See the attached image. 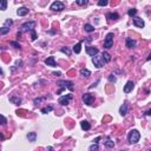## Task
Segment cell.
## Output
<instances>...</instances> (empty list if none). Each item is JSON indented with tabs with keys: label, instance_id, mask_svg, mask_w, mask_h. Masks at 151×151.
Returning a JSON list of instances; mask_svg holds the SVG:
<instances>
[{
	"label": "cell",
	"instance_id": "cell-6",
	"mask_svg": "<svg viewBox=\"0 0 151 151\" xmlns=\"http://www.w3.org/2000/svg\"><path fill=\"white\" fill-rule=\"evenodd\" d=\"M113 45V33H108L104 40V47L105 49H111Z\"/></svg>",
	"mask_w": 151,
	"mask_h": 151
},
{
	"label": "cell",
	"instance_id": "cell-41",
	"mask_svg": "<svg viewBox=\"0 0 151 151\" xmlns=\"http://www.w3.org/2000/svg\"><path fill=\"white\" fill-rule=\"evenodd\" d=\"M145 114H146V116H150V114H151V110H148V111L145 112Z\"/></svg>",
	"mask_w": 151,
	"mask_h": 151
},
{
	"label": "cell",
	"instance_id": "cell-1",
	"mask_svg": "<svg viewBox=\"0 0 151 151\" xmlns=\"http://www.w3.org/2000/svg\"><path fill=\"white\" fill-rule=\"evenodd\" d=\"M139 138H141V133H139L138 130L133 129L127 133V141H129L130 144H136L139 141Z\"/></svg>",
	"mask_w": 151,
	"mask_h": 151
},
{
	"label": "cell",
	"instance_id": "cell-7",
	"mask_svg": "<svg viewBox=\"0 0 151 151\" xmlns=\"http://www.w3.org/2000/svg\"><path fill=\"white\" fill-rule=\"evenodd\" d=\"M73 98V96L72 95H66V96H62L60 98L58 99V103L62 105H68L70 104V100Z\"/></svg>",
	"mask_w": 151,
	"mask_h": 151
},
{
	"label": "cell",
	"instance_id": "cell-21",
	"mask_svg": "<svg viewBox=\"0 0 151 151\" xmlns=\"http://www.w3.org/2000/svg\"><path fill=\"white\" fill-rule=\"evenodd\" d=\"M27 138L30 142H36V139H37V133L36 132H28L27 133Z\"/></svg>",
	"mask_w": 151,
	"mask_h": 151
},
{
	"label": "cell",
	"instance_id": "cell-22",
	"mask_svg": "<svg viewBox=\"0 0 151 151\" xmlns=\"http://www.w3.org/2000/svg\"><path fill=\"white\" fill-rule=\"evenodd\" d=\"M104 144H105V146L109 148V149H112L114 146V142L112 141V139H110V138L106 139V142H104Z\"/></svg>",
	"mask_w": 151,
	"mask_h": 151
},
{
	"label": "cell",
	"instance_id": "cell-3",
	"mask_svg": "<svg viewBox=\"0 0 151 151\" xmlns=\"http://www.w3.org/2000/svg\"><path fill=\"white\" fill-rule=\"evenodd\" d=\"M64 8H65V5L62 1H54V3H52L51 6H50V9H52L54 12H60V11H63Z\"/></svg>",
	"mask_w": 151,
	"mask_h": 151
},
{
	"label": "cell",
	"instance_id": "cell-44",
	"mask_svg": "<svg viewBox=\"0 0 151 151\" xmlns=\"http://www.w3.org/2000/svg\"><path fill=\"white\" fill-rule=\"evenodd\" d=\"M52 150H53V149L51 148V146H50V148H49V151H52Z\"/></svg>",
	"mask_w": 151,
	"mask_h": 151
},
{
	"label": "cell",
	"instance_id": "cell-16",
	"mask_svg": "<svg viewBox=\"0 0 151 151\" xmlns=\"http://www.w3.org/2000/svg\"><path fill=\"white\" fill-rule=\"evenodd\" d=\"M17 14H18L19 17L26 16V14H28V8H26V7H20V8H18V11H17Z\"/></svg>",
	"mask_w": 151,
	"mask_h": 151
},
{
	"label": "cell",
	"instance_id": "cell-40",
	"mask_svg": "<svg viewBox=\"0 0 151 151\" xmlns=\"http://www.w3.org/2000/svg\"><path fill=\"white\" fill-rule=\"evenodd\" d=\"M53 76H57V77H59V76H62V73H60V72H53Z\"/></svg>",
	"mask_w": 151,
	"mask_h": 151
},
{
	"label": "cell",
	"instance_id": "cell-46",
	"mask_svg": "<svg viewBox=\"0 0 151 151\" xmlns=\"http://www.w3.org/2000/svg\"><path fill=\"white\" fill-rule=\"evenodd\" d=\"M120 151H125V150H120Z\"/></svg>",
	"mask_w": 151,
	"mask_h": 151
},
{
	"label": "cell",
	"instance_id": "cell-39",
	"mask_svg": "<svg viewBox=\"0 0 151 151\" xmlns=\"http://www.w3.org/2000/svg\"><path fill=\"white\" fill-rule=\"evenodd\" d=\"M98 83H99V80H97V82H96V83H93L92 85H90V89H93L95 86H97V84H98Z\"/></svg>",
	"mask_w": 151,
	"mask_h": 151
},
{
	"label": "cell",
	"instance_id": "cell-30",
	"mask_svg": "<svg viewBox=\"0 0 151 151\" xmlns=\"http://www.w3.org/2000/svg\"><path fill=\"white\" fill-rule=\"evenodd\" d=\"M12 25H13V20H12V19H7L6 21H5V27L9 28Z\"/></svg>",
	"mask_w": 151,
	"mask_h": 151
},
{
	"label": "cell",
	"instance_id": "cell-35",
	"mask_svg": "<svg viewBox=\"0 0 151 151\" xmlns=\"http://www.w3.org/2000/svg\"><path fill=\"white\" fill-rule=\"evenodd\" d=\"M108 1H106V0H99L98 1V6H106V5H108Z\"/></svg>",
	"mask_w": 151,
	"mask_h": 151
},
{
	"label": "cell",
	"instance_id": "cell-14",
	"mask_svg": "<svg viewBox=\"0 0 151 151\" xmlns=\"http://www.w3.org/2000/svg\"><path fill=\"white\" fill-rule=\"evenodd\" d=\"M45 64H46L47 66H52V67L57 66V63H56V60H54V57L53 56H51L47 59H45Z\"/></svg>",
	"mask_w": 151,
	"mask_h": 151
},
{
	"label": "cell",
	"instance_id": "cell-43",
	"mask_svg": "<svg viewBox=\"0 0 151 151\" xmlns=\"http://www.w3.org/2000/svg\"><path fill=\"white\" fill-rule=\"evenodd\" d=\"M0 138H4V135H3V133H0Z\"/></svg>",
	"mask_w": 151,
	"mask_h": 151
},
{
	"label": "cell",
	"instance_id": "cell-10",
	"mask_svg": "<svg viewBox=\"0 0 151 151\" xmlns=\"http://www.w3.org/2000/svg\"><path fill=\"white\" fill-rule=\"evenodd\" d=\"M133 25H135L136 27H139V28H143L144 27V20L142 18H138V17H135L133 18Z\"/></svg>",
	"mask_w": 151,
	"mask_h": 151
},
{
	"label": "cell",
	"instance_id": "cell-29",
	"mask_svg": "<svg viewBox=\"0 0 151 151\" xmlns=\"http://www.w3.org/2000/svg\"><path fill=\"white\" fill-rule=\"evenodd\" d=\"M9 32V28H7V27H1L0 28V36H4V34H7Z\"/></svg>",
	"mask_w": 151,
	"mask_h": 151
},
{
	"label": "cell",
	"instance_id": "cell-28",
	"mask_svg": "<svg viewBox=\"0 0 151 151\" xmlns=\"http://www.w3.org/2000/svg\"><path fill=\"white\" fill-rule=\"evenodd\" d=\"M98 149H99L98 143H93V144L89 148V151H98Z\"/></svg>",
	"mask_w": 151,
	"mask_h": 151
},
{
	"label": "cell",
	"instance_id": "cell-13",
	"mask_svg": "<svg viewBox=\"0 0 151 151\" xmlns=\"http://www.w3.org/2000/svg\"><path fill=\"white\" fill-rule=\"evenodd\" d=\"M9 102L14 105H20L22 100H21L20 97H18V96H11V97H9Z\"/></svg>",
	"mask_w": 151,
	"mask_h": 151
},
{
	"label": "cell",
	"instance_id": "cell-31",
	"mask_svg": "<svg viewBox=\"0 0 151 151\" xmlns=\"http://www.w3.org/2000/svg\"><path fill=\"white\" fill-rule=\"evenodd\" d=\"M136 13H137V9H136V8H131V9H129L127 14H129L130 17H135V16H136Z\"/></svg>",
	"mask_w": 151,
	"mask_h": 151
},
{
	"label": "cell",
	"instance_id": "cell-38",
	"mask_svg": "<svg viewBox=\"0 0 151 151\" xmlns=\"http://www.w3.org/2000/svg\"><path fill=\"white\" fill-rule=\"evenodd\" d=\"M31 39L32 40H36V39H37V33H36V31H34V30H33V31H31Z\"/></svg>",
	"mask_w": 151,
	"mask_h": 151
},
{
	"label": "cell",
	"instance_id": "cell-24",
	"mask_svg": "<svg viewBox=\"0 0 151 151\" xmlns=\"http://www.w3.org/2000/svg\"><path fill=\"white\" fill-rule=\"evenodd\" d=\"M84 30L86 32H89V33H91V32L95 31V27H93L92 25H90V24H85L84 25Z\"/></svg>",
	"mask_w": 151,
	"mask_h": 151
},
{
	"label": "cell",
	"instance_id": "cell-45",
	"mask_svg": "<svg viewBox=\"0 0 151 151\" xmlns=\"http://www.w3.org/2000/svg\"><path fill=\"white\" fill-rule=\"evenodd\" d=\"M0 74H3V70H1V67H0Z\"/></svg>",
	"mask_w": 151,
	"mask_h": 151
},
{
	"label": "cell",
	"instance_id": "cell-20",
	"mask_svg": "<svg viewBox=\"0 0 151 151\" xmlns=\"http://www.w3.org/2000/svg\"><path fill=\"white\" fill-rule=\"evenodd\" d=\"M80 76H83V77H90L91 76V71L87 70V68H82L80 70Z\"/></svg>",
	"mask_w": 151,
	"mask_h": 151
},
{
	"label": "cell",
	"instance_id": "cell-25",
	"mask_svg": "<svg viewBox=\"0 0 151 151\" xmlns=\"http://www.w3.org/2000/svg\"><path fill=\"white\" fill-rule=\"evenodd\" d=\"M60 51H62L63 53H65L66 56H68V57L71 56V53H72L71 50L68 49V47H65V46H64V47H60Z\"/></svg>",
	"mask_w": 151,
	"mask_h": 151
},
{
	"label": "cell",
	"instance_id": "cell-42",
	"mask_svg": "<svg viewBox=\"0 0 151 151\" xmlns=\"http://www.w3.org/2000/svg\"><path fill=\"white\" fill-rule=\"evenodd\" d=\"M99 139H100V137H97V138H96L95 141H93V142H95V143H98V141H99Z\"/></svg>",
	"mask_w": 151,
	"mask_h": 151
},
{
	"label": "cell",
	"instance_id": "cell-19",
	"mask_svg": "<svg viewBox=\"0 0 151 151\" xmlns=\"http://www.w3.org/2000/svg\"><path fill=\"white\" fill-rule=\"evenodd\" d=\"M102 58H103V60L105 62V64L111 62V56H110V53H108V52H103Z\"/></svg>",
	"mask_w": 151,
	"mask_h": 151
},
{
	"label": "cell",
	"instance_id": "cell-23",
	"mask_svg": "<svg viewBox=\"0 0 151 151\" xmlns=\"http://www.w3.org/2000/svg\"><path fill=\"white\" fill-rule=\"evenodd\" d=\"M80 50H82V41H79V43H77L76 45L73 46V52L74 53H80Z\"/></svg>",
	"mask_w": 151,
	"mask_h": 151
},
{
	"label": "cell",
	"instance_id": "cell-18",
	"mask_svg": "<svg viewBox=\"0 0 151 151\" xmlns=\"http://www.w3.org/2000/svg\"><path fill=\"white\" fill-rule=\"evenodd\" d=\"M106 18L108 19H113V20H117V19H119V14L116 12H110L106 14Z\"/></svg>",
	"mask_w": 151,
	"mask_h": 151
},
{
	"label": "cell",
	"instance_id": "cell-8",
	"mask_svg": "<svg viewBox=\"0 0 151 151\" xmlns=\"http://www.w3.org/2000/svg\"><path fill=\"white\" fill-rule=\"evenodd\" d=\"M93 99H95V97L91 93H84L83 95V102L86 105H92Z\"/></svg>",
	"mask_w": 151,
	"mask_h": 151
},
{
	"label": "cell",
	"instance_id": "cell-34",
	"mask_svg": "<svg viewBox=\"0 0 151 151\" xmlns=\"http://www.w3.org/2000/svg\"><path fill=\"white\" fill-rule=\"evenodd\" d=\"M116 80H117V78L114 77L113 74H110V76H109V82H110V83H116Z\"/></svg>",
	"mask_w": 151,
	"mask_h": 151
},
{
	"label": "cell",
	"instance_id": "cell-27",
	"mask_svg": "<svg viewBox=\"0 0 151 151\" xmlns=\"http://www.w3.org/2000/svg\"><path fill=\"white\" fill-rule=\"evenodd\" d=\"M52 110H53V108H52V106H47V108H43V109H41V113L46 114V113H49V112H51Z\"/></svg>",
	"mask_w": 151,
	"mask_h": 151
},
{
	"label": "cell",
	"instance_id": "cell-2",
	"mask_svg": "<svg viewBox=\"0 0 151 151\" xmlns=\"http://www.w3.org/2000/svg\"><path fill=\"white\" fill-rule=\"evenodd\" d=\"M92 63L96 67H98V68L104 67V65H105V62L103 60L102 56H99V54H96L95 57H92Z\"/></svg>",
	"mask_w": 151,
	"mask_h": 151
},
{
	"label": "cell",
	"instance_id": "cell-4",
	"mask_svg": "<svg viewBox=\"0 0 151 151\" xmlns=\"http://www.w3.org/2000/svg\"><path fill=\"white\" fill-rule=\"evenodd\" d=\"M34 27H36V22L34 21H26L21 25L20 27V31L25 32V31H33Z\"/></svg>",
	"mask_w": 151,
	"mask_h": 151
},
{
	"label": "cell",
	"instance_id": "cell-32",
	"mask_svg": "<svg viewBox=\"0 0 151 151\" xmlns=\"http://www.w3.org/2000/svg\"><path fill=\"white\" fill-rule=\"evenodd\" d=\"M6 123H7L6 117H4L3 114H0V124H1V125H5Z\"/></svg>",
	"mask_w": 151,
	"mask_h": 151
},
{
	"label": "cell",
	"instance_id": "cell-12",
	"mask_svg": "<svg viewBox=\"0 0 151 151\" xmlns=\"http://www.w3.org/2000/svg\"><path fill=\"white\" fill-rule=\"evenodd\" d=\"M127 111H129V103L127 102H124V104L120 106V109H119V113H120V116H125V114L127 113Z\"/></svg>",
	"mask_w": 151,
	"mask_h": 151
},
{
	"label": "cell",
	"instance_id": "cell-11",
	"mask_svg": "<svg viewBox=\"0 0 151 151\" xmlns=\"http://www.w3.org/2000/svg\"><path fill=\"white\" fill-rule=\"evenodd\" d=\"M133 87H135V83H133L132 80H129V82L125 84V86H124V92L130 93L133 90Z\"/></svg>",
	"mask_w": 151,
	"mask_h": 151
},
{
	"label": "cell",
	"instance_id": "cell-37",
	"mask_svg": "<svg viewBox=\"0 0 151 151\" xmlns=\"http://www.w3.org/2000/svg\"><path fill=\"white\" fill-rule=\"evenodd\" d=\"M11 45H12L14 49H20V45H19L17 41H11Z\"/></svg>",
	"mask_w": 151,
	"mask_h": 151
},
{
	"label": "cell",
	"instance_id": "cell-9",
	"mask_svg": "<svg viewBox=\"0 0 151 151\" xmlns=\"http://www.w3.org/2000/svg\"><path fill=\"white\" fill-rule=\"evenodd\" d=\"M85 51H86V53L91 57H95L96 54H98V52H99V50L95 46H87L86 49H85Z\"/></svg>",
	"mask_w": 151,
	"mask_h": 151
},
{
	"label": "cell",
	"instance_id": "cell-15",
	"mask_svg": "<svg viewBox=\"0 0 151 151\" xmlns=\"http://www.w3.org/2000/svg\"><path fill=\"white\" fill-rule=\"evenodd\" d=\"M136 40L132 39V38H126V40H125V45H126L127 49H132V47L136 46Z\"/></svg>",
	"mask_w": 151,
	"mask_h": 151
},
{
	"label": "cell",
	"instance_id": "cell-33",
	"mask_svg": "<svg viewBox=\"0 0 151 151\" xmlns=\"http://www.w3.org/2000/svg\"><path fill=\"white\" fill-rule=\"evenodd\" d=\"M76 4L79 5V6H83V5H86V4H87V0H77Z\"/></svg>",
	"mask_w": 151,
	"mask_h": 151
},
{
	"label": "cell",
	"instance_id": "cell-26",
	"mask_svg": "<svg viewBox=\"0 0 151 151\" xmlns=\"http://www.w3.org/2000/svg\"><path fill=\"white\" fill-rule=\"evenodd\" d=\"M7 8V1L6 0H0V11H5Z\"/></svg>",
	"mask_w": 151,
	"mask_h": 151
},
{
	"label": "cell",
	"instance_id": "cell-36",
	"mask_svg": "<svg viewBox=\"0 0 151 151\" xmlns=\"http://www.w3.org/2000/svg\"><path fill=\"white\" fill-rule=\"evenodd\" d=\"M44 99H45V98H36V99L33 100V103H34L36 105H38V104H40V103L43 102Z\"/></svg>",
	"mask_w": 151,
	"mask_h": 151
},
{
	"label": "cell",
	"instance_id": "cell-17",
	"mask_svg": "<svg viewBox=\"0 0 151 151\" xmlns=\"http://www.w3.org/2000/svg\"><path fill=\"white\" fill-rule=\"evenodd\" d=\"M80 126H82L83 130H85V131H89V130L91 129V125H90V123L86 122V120H82V122H80Z\"/></svg>",
	"mask_w": 151,
	"mask_h": 151
},
{
	"label": "cell",
	"instance_id": "cell-5",
	"mask_svg": "<svg viewBox=\"0 0 151 151\" xmlns=\"http://www.w3.org/2000/svg\"><path fill=\"white\" fill-rule=\"evenodd\" d=\"M57 85L64 87V89H68L70 91H73L74 90V86H73L74 84L72 82H68V80H59L58 83H57Z\"/></svg>",
	"mask_w": 151,
	"mask_h": 151
},
{
	"label": "cell",
	"instance_id": "cell-47",
	"mask_svg": "<svg viewBox=\"0 0 151 151\" xmlns=\"http://www.w3.org/2000/svg\"><path fill=\"white\" fill-rule=\"evenodd\" d=\"M148 151H151V150H148Z\"/></svg>",
	"mask_w": 151,
	"mask_h": 151
}]
</instances>
